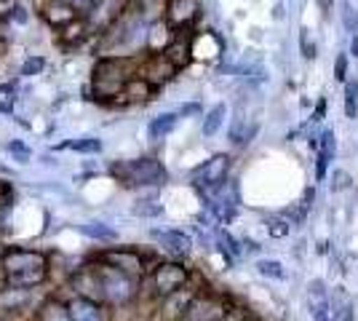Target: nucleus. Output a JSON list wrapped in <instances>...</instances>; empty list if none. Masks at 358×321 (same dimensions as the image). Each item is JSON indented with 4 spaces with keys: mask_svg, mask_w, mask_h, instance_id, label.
Masks as SVG:
<instances>
[{
    "mask_svg": "<svg viewBox=\"0 0 358 321\" xmlns=\"http://www.w3.org/2000/svg\"><path fill=\"white\" fill-rule=\"evenodd\" d=\"M134 214L136 217H158V214H164V206L158 201H136Z\"/></svg>",
    "mask_w": 358,
    "mask_h": 321,
    "instance_id": "obj_34",
    "label": "nucleus"
},
{
    "mask_svg": "<svg viewBox=\"0 0 358 321\" xmlns=\"http://www.w3.org/2000/svg\"><path fill=\"white\" fill-rule=\"evenodd\" d=\"M334 80H340V83L348 80V54H337V59H334Z\"/></svg>",
    "mask_w": 358,
    "mask_h": 321,
    "instance_id": "obj_36",
    "label": "nucleus"
},
{
    "mask_svg": "<svg viewBox=\"0 0 358 321\" xmlns=\"http://www.w3.org/2000/svg\"><path fill=\"white\" fill-rule=\"evenodd\" d=\"M64 308H67V319L70 321H107L102 303L91 300V297H83V294L73 297Z\"/></svg>",
    "mask_w": 358,
    "mask_h": 321,
    "instance_id": "obj_10",
    "label": "nucleus"
},
{
    "mask_svg": "<svg viewBox=\"0 0 358 321\" xmlns=\"http://www.w3.org/2000/svg\"><path fill=\"white\" fill-rule=\"evenodd\" d=\"M257 273L273 281H286V268L278 260H257Z\"/></svg>",
    "mask_w": 358,
    "mask_h": 321,
    "instance_id": "obj_26",
    "label": "nucleus"
},
{
    "mask_svg": "<svg viewBox=\"0 0 358 321\" xmlns=\"http://www.w3.org/2000/svg\"><path fill=\"white\" fill-rule=\"evenodd\" d=\"M43 321H70L67 319V308L51 303V306L43 311Z\"/></svg>",
    "mask_w": 358,
    "mask_h": 321,
    "instance_id": "obj_35",
    "label": "nucleus"
},
{
    "mask_svg": "<svg viewBox=\"0 0 358 321\" xmlns=\"http://www.w3.org/2000/svg\"><path fill=\"white\" fill-rule=\"evenodd\" d=\"M329 308H331V319L334 321H356L353 303H350V297L343 292V287L329 292Z\"/></svg>",
    "mask_w": 358,
    "mask_h": 321,
    "instance_id": "obj_14",
    "label": "nucleus"
},
{
    "mask_svg": "<svg viewBox=\"0 0 358 321\" xmlns=\"http://www.w3.org/2000/svg\"><path fill=\"white\" fill-rule=\"evenodd\" d=\"M110 174L129 187H161L169 180V171L158 158H134L118 161L110 166Z\"/></svg>",
    "mask_w": 358,
    "mask_h": 321,
    "instance_id": "obj_1",
    "label": "nucleus"
},
{
    "mask_svg": "<svg viewBox=\"0 0 358 321\" xmlns=\"http://www.w3.org/2000/svg\"><path fill=\"white\" fill-rule=\"evenodd\" d=\"M45 268L41 271H16V273H6V284L14 290H35L45 281Z\"/></svg>",
    "mask_w": 358,
    "mask_h": 321,
    "instance_id": "obj_16",
    "label": "nucleus"
},
{
    "mask_svg": "<svg viewBox=\"0 0 358 321\" xmlns=\"http://www.w3.org/2000/svg\"><path fill=\"white\" fill-rule=\"evenodd\" d=\"M224 118H227V105H224V102L214 105L209 113H206L203 123H201V134H203V137H217V134L222 131Z\"/></svg>",
    "mask_w": 358,
    "mask_h": 321,
    "instance_id": "obj_19",
    "label": "nucleus"
},
{
    "mask_svg": "<svg viewBox=\"0 0 358 321\" xmlns=\"http://www.w3.org/2000/svg\"><path fill=\"white\" fill-rule=\"evenodd\" d=\"M201 11L198 0H169V11H166V22L174 30H185L187 24H193Z\"/></svg>",
    "mask_w": 358,
    "mask_h": 321,
    "instance_id": "obj_11",
    "label": "nucleus"
},
{
    "mask_svg": "<svg viewBox=\"0 0 358 321\" xmlns=\"http://www.w3.org/2000/svg\"><path fill=\"white\" fill-rule=\"evenodd\" d=\"M265 225H268L270 238H286V236L292 233V222H289V217H270Z\"/></svg>",
    "mask_w": 358,
    "mask_h": 321,
    "instance_id": "obj_28",
    "label": "nucleus"
},
{
    "mask_svg": "<svg viewBox=\"0 0 358 321\" xmlns=\"http://www.w3.org/2000/svg\"><path fill=\"white\" fill-rule=\"evenodd\" d=\"M126 3H129V0H96L89 8V22L94 27H99V30L113 27L115 19H118L123 11H129Z\"/></svg>",
    "mask_w": 358,
    "mask_h": 321,
    "instance_id": "obj_7",
    "label": "nucleus"
},
{
    "mask_svg": "<svg viewBox=\"0 0 358 321\" xmlns=\"http://www.w3.org/2000/svg\"><path fill=\"white\" fill-rule=\"evenodd\" d=\"M195 294H198V290H190V284H187V287H182V290L166 294L161 311H164L166 316H179V319H182V316H185V311H187V306L193 303Z\"/></svg>",
    "mask_w": 358,
    "mask_h": 321,
    "instance_id": "obj_12",
    "label": "nucleus"
},
{
    "mask_svg": "<svg viewBox=\"0 0 358 321\" xmlns=\"http://www.w3.org/2000/svg\"><path fill=\"white\" fill-rule=\"evenodd\" d=\"M45 70V57H27V59L22 62V67H19V73L24 78H32V76H41Z\"/></svg>",
    "mask_w": 358,
    "mask_h": 321,
    "instance_id": "obj_30",
    "label": "nucleus"
},
{
    "mask_svg": "<svg viewBox=\"0 0 358 321\" xmlns=\"http://www.w3.org/2000/svg\"><path fill=\"white\" fill-rule=\"evenodd\" d=\"M343 24L348 32L358 35V11L350 0H343Z\"/></svg>",
    "mask_w": 358,
    "mask_h": 321,
    "instance_id": "obj_31",
    "label": "nucleus"
},
{
    "mask_svg": "<svg viewBox=\"0 0 358 321\" xmlns=\"http://www.w3.org/2000/svg\"><path fill=\"white\" fill-rule=\"evenodd\" d=\"M0 171H6V174H8V169H6V166H0Z\"/></svg>",
    "mask_w": 358,
    "mask_h": 321,
    "instance_id": "obj_47",
    "label": "nucleus"
},
{
    "mask_svg": "<svg viewBox=\"0 0 358 321\" xmlns=\"http://www.w3.org/2000/svg\"><path fill=\"white\" fill-rule=\"evenodd\" d=\"M8 11H11V0H0V19L8 16Z\"/></svg>",
    "mask_w": 358,
    "mask_h": 321,
    "instance_id": "obj_44",
    "label": "nucleus"
},
{
    "mask_svg": "<svg viewBox=\"0 0 358 321\" xmlns=\"http://www.w3.org/2000/svg\"><path fill=\"white\" fill-rule=\"evenodd\" d=\"M152 83L145 80L142 76H134L126 80V86H123V94L129 97V99H150V94H152Z\"/></svg>",
    "mask_w": 358,
    "mask_h": 321,
    "instance_id": "obj_22",
    "label": "nucleus"
},
{
    "mask_svg": "<svg viewBox=\"0 0 358 321\" xmlns=\"http://www.w3.org/2000/svg\"><path fill=\"white\" fill-rule=\"evenodd\" d=\"M315 148H318V153H324L329 161H331L334 153H337V139H334V131H331V129H324V131H321V142H318Z\"/></svg>",
    "mask_w": 358,
    "mask_h": 321,
    "instance_id": "obj_32",
    "label": "nucleus"
},
{
    "mask_svg": "<svg viewBox=\"0 0 358 321\" xmlns=\"http://www.w3.org/2000/svg\"><path fill=\"white\" fill-rule=\"evenodd\" d=\"M327 169H329V158L324 153H318V158H315V180L318 183L327 180Z\"/></svg>",
    "mask_w": 358,
    "mask_h": 321,
    "instance_id": "obj_37",
    "label": "nucleus"
},
{
    "mask_svg": "<svg viewBox=\"0 0 358 321\" xmlns=\"http://www.w3.org/2000/svg\"><path fill=\"white\" fill-rule=\"evenodd\" d=\"M96 273V284H99V297L105 300L107 306H129L134 303L136 294H139V278L123 273V271H115L110 265H96L94 268Z\"/></svg>",
    "mask_w": 358,
    "mask_h": 321,
    "instance_id": "obj_2",
    "label": "nucleus"
},
{
    "mask_svg": "<svg viewBox=\"0 0 358 321\" xmlns=\"http://www.w3.org/2000/svg\"><path fill=\"white\" fill-rule=\"evenodd\" d=\"M350 54L358 59V35H353V38H350Z\"/></svg>",
    "mask_w": 358,
    "mask_h": 321,
    "instance_id": "obj_45",
    "label": "nucleus"
},
{
    "mask_svg": "<svg viewBox=\"0 0 358 321\" xmlns=\"http://www.w3.org/2000/svg\"><path fill=\"white\" fill-rule=\"evenodd\" d=\"M6 150H8V155H11L14 161H19V164H27L32 158V150L24 142H19V139H11V142L6 145Z\"/></svg>",
    "mask_w": 358,
    "mask_h": 321,
    "instance_id": "obj_33",
    "label": "nucleus"
},
{
    "mask_svg": "<svg viewBox=\"0 0 358 321\" xmlns=\"http://www.w3.org/2000/svg\"><path fill=\"white\" fill-rule=\"evenodd\" d=\"M59 148H70V150H75V153H102V139L96 137H78L75 142H64V145H59Z\"/></svg>",
    "mask_w": 358,
    "mask_h": 321,
    "instance_id": "obj_25",
    "label": "nucleus"
},
{
    "mask_svg": "<svg viewBox=\"0 0 358 321\" xmlns=\"http://www.w3.org/2000/svg\"><path fill=\"white\" fill-rule=\"evenodd\" d=\"M94 3H96V0H70V6H78V8H86V11H89V8L94 6Z\"/></svg>",
    "mask_w": 358,
    "mask_h": 321,
    "instance_id": "obj_42",
    "label": "nucleus"
},
{
    "mask_svg": "<svg viewBox=\"0 0 358 321\" xmlns=\"http://www.w3.org/2000/svg\"><path fill=\"white\" fill-rule=\"evenodd\" d=\"M353 185V177H350V171H345V169H337V171H331V177H329V190L331 193H343Z\"/></svg>",
    "mask_w": 358,
    "mask_h": 321,
    "instance_id": "obj_29",
    "label": "nucleus"
},
{
    "mask_svg": "<svg viewBox=\"0 0 358 321\" xmlns=\"http://www.w3.org/2000/svg\"><path fill=\"white\" fill-rule=\"evenodd\" d=\"M11 11H14V19L16 22H24V19H27V14H24V8H19V6H11Z\"/></svg>",
    "mask_w": 358,
    "mask_h": 321,
    "instance_id": "obj_43",
    "label": "nucleus"
},
{
    "mask_svg": "<svg viewBox=\"0 0 358 321\" xmlns=\"http://www.w3.org/2000/svg\"><path fill=\"white\" fill-rule=\"evenodd\" d=\"M3 255H6V249H3V244H0V257H3Z\"/></svg>",
    "mask_w": 358,
    "mask_h": 321,
    "instance_id": "obj_46",
    "label": "nucleus"
},
{
    "mask_svg": "<svg viewBox=\"0 0 358 321\" xmlns=\"http://www.w3.org/2000/svg\"><path fill=\"white\" fill-rule=\"evenodd\" d=\"M129 3L134 6L139 14H145V11H150V8H155V6L161 3V0H129Z\"/></svg>",
    "mask_w": 358,
    "mask_h": 321,
    "instance_id": "obj_38",
    "label": "nucleus"
},
{
    "mask_svg": "<svg viewBox=\"0 0 358 321\" xmlns=\"http://www.w3.org/2000/svg\"><path fill=\"white\" fill-rule=\"evenodd\" d=\"M30 294L32 290H14V287L3 290L0 292V311H22L30 303Z\"/></svg>",
    "mask_w": 358,
    "mask_h": 321,
    "instance_id": "obj_20",
    "label": "nucleus"
},
{
    "mask_svg": "<svg viewBox=\"0 0 358 321\" xmlns=\"http://www.w3.org/2000/svg\"><path fill=\"white\" fill-rule=\"evenodd\" d=\"M227 316H230V306L224 303V297L211 292H198L182 321H224Z\"/></svg>",
    "mask_w": 358,
    "mask_h": 321,
    "instance_id": "obj_5",
    "label": "nucleus"
},
{
    "mask_svg": "<svg viewBox=\"0 0 358 321\" xmlns=\"http://www.w3.org/2000/svg\"><path fill=\"white\" fill-rule=\"evenodd\" d=\"M198 110H201V107H198V105H182V107H179V113H177V115H179V118H182V115H190V113H198Z\"/></svg>",
    "mask_w": 358,
    "mask_h": 321,
    "instance_id": "obj_41",
    "label": "nucleus"
},
{
    "mask_svg": "<svg viewBox=\"0 0 358 321\" xmlns=\"http://www.w3.org/2000/svg\"><path fill=\"white\" fill-rule=\"evenodd\" d=\"M345 115L350 121L358 118V78L345 80Z\"/></svg>",
    "mask_w": 358,
    "mask_h": 321,
    "instance_id": "obj_24",
    "label": "nucleus"
},
{
    "mask_svg": "<svg viewBox=\"0 0 358 321\" xmlns=\"http://www.w3.org/2000/svg\"><path fill=\"white\" fill-rule=\"evenodd\" d=\"M257 131H259V123L257 121L238 118V121L230 126V142H233L236 148H246V145H252V139L257 137Z\"/></svg>",
    "mask_w": 358,
    "mask_h": 321,
    "instance_id": "obj_18",
    "label": "nucleus"
},
{
    "mask_svg": "<svg viewBox=\"0 0 358 321\" xmlns=\"http://www.w3.org/2000/svg\"><path fill=\"white\" fill-rule=\"evenodd\" d=\"M105 265L115 268V271H123V273L134 276V278H142L145 276V257L136 252V249H110L105 252Z\"/></svg>",
    "mask_w": 358,
    "mask_h": 321,
    "instance_id": "obj_6",
    "label": "nucleus"
},
{
    "mask_svg": "<svg viewBox=\"0 0 358 321\" xmlns=\"http://www.w3.org/2000/svg\"><path fill=\"white\" fill-rule=\"evenodd\" d=\"M152 238H158L166 249H171L174 255H190V249H193V241H190V236H185V233H179V230H152Z\"/></svg>",
    "mask_w": 358,
    "mask_h": 321,
    "instance_id": "obj_13",
    "label": "nucleus"
},
{
    "mask_svg": "<svg viewBox=\"0 0 358 321\" xmlns=\"http://www.w3.org/2000/svg\"><path fill=\"white\" fill-rule=\"evenodd\" d=\"M45 19H48L54 27H59V24H67V22H73V19H75V8H73V6H67L64 0H59V3H54V6L45 11Z\"/></svg>",
    "mask_w": 358,
    "mask_h": 321,
    "instance_id": "obj_23",
    "label": "nucleus"
},
{
    "mask_svg": "<svg viewBox=\"0 0 358 321\" xmlns=\"http://www.w3.org/2000/svg\"><path fill=\"white\" fill-rule=\"evenodd\" d=\"M0 260L6 265V273H16V271H41V268H45V257L41 252H32V249H11V252H6Z\"/></svg>",
    "mask_w": 358,
    "mask_h": 321,
    "instance_id": "obj_8",
    "label": "nucleus"
},
{
    "mask_svg": "<svg viewBox=\"0 0 358 321\" xmlns=\"http://www.w3.org/2000/svg\"><path fill=\"white\" fill-rule=\"evenodd\" d=\"M190 284V268H185L182 262L169 260V262H158L150 273V287H152V294L164 300L166 294L182 290Z\"/></svg>",
    "mask_w": 358,
    "mask_h": 321,
    "instance_id": "obj_3",
    "label": "nucleus"
},
{
    "mask_svg": "<svg viewBox=\"0 0 358 321\" xmlns=\"http://www.w3.org/2000/svg\"><path fill=\"white\" fill-rule=\"evenodd\" d=\"M299 54H302V59H305V62H313L315 57H318L315 38H313V32L308 30V27H302V30H299Z\"/></svg>",
    "mask_w": 358,
    "mask_h": 321,
    "instance_id": "obj_27",
    "label": "nucleus"
},
{
    "mask_svg": "<svg viewBox=\"0 0 358 321\" xmlns=\"http://www.w3.org/2000/svg\"><path fill=\"white\" fill-rule=\"evenodd\" d=\"M324 115H327V99L321 97V99H318V105H315V115H313V121H324Z\"/></svg>",
    "mask_w": 358,
    "mask_h": 321,
    "instance_id": "obj_40",
    "label": "nucleus"
},
{
    "mask_svg": "<svg viewBox=\"0 0 358 321\" xmlns=\"http://www.w3.org/2000/svg\"><path fill=\"white\" fill-rule=\"evenodd\" d=\"M177 76V67L171 64V62L166 59L164 54H158L155 59H150V67H148V76H142L145 80H150L152 86H161L166 80H171V78Z\"/></svg>",
    "mask_w": 358,
    "mask_h": 321,
    "instance_id": "obj_15",
    "label": "nucleus"
},
{
    "mask_svg": "<svg viewBox=\"0 0 358 321\" xmlns=\"http://www.w3.org/2000/svg\"><path fill=\"white\" fill-rule=\"evenodd\" d=\"M177 123H179L177 113H161V115H155V118L150 121L148 137L152 139V142H161V139H166L174 129H177Z\"/></svg>",
    "mask_w": 358,
    "mask_h": 321,
    "instance_id": "obj_17",
    "label": "nucleus"
},
{
    "mask_svg": "<svg viewBox=\"0 0 358 321\" xmlns=\"http://www.w3.org/2000/svg\"><path fill=\"white\" fill-rule=\"evenodd\" d=\"M80 233L94 238V241H115V238H118V233L110 228V225H105V222H99V220L83 222V225H80Z\"/></svg>",
    "mask_w": 358,
    "mask_h": 321,
    "instance_id": "obj_21",
    "label": "nucleus"
},
{
    "mask_svg": "<svg viewBox=\"0 0 358 321\" xmlns=\"http://www.w3.org/2000/svg\"><path fill=\"white\" fill-rule=\"evenodd\" d=\"M230 169H233V158L227 153L211 155L209 161H203L201 166L193 171V185L203 193H211L217 187H222L230 177Z\"/></svg>",
    "mask_w": 358,
    "mask_h": 321,
    "instance_id": "obj_4",
    "label": "nucleus"
},
{
    "mask_svg": "<svg viewBox=\"0 0 358 321\" xmlns=\"http://www.w3.org/2000/svg\"><path fill=\"white\" fill-rule=\"evenodd\" d=\"M308 308L313 321H334L331 319V308H329V290L324 278H313L308 284Z\"/></svg>",
    "mask_w": 358,
    "mask_h": 321,
    "instance_id": "obj_9",
    "label": "nucleus"
},
{
    "mask_svg": "<svg viewBox=\"0 0 358 321\" xmlns=\"http://www.w3.org/2000/svg\"><path fill=\"white\" fill-rule=\"evenodd\" d=\"M318 8H321V16L329 19V14L334 11V0H318Z\"/></svg>",
    "mask_w": 358,
    "mask_h": 321,
    "instance_id": "obj_39",
    "label": "nucleus"
}]
</instances>
